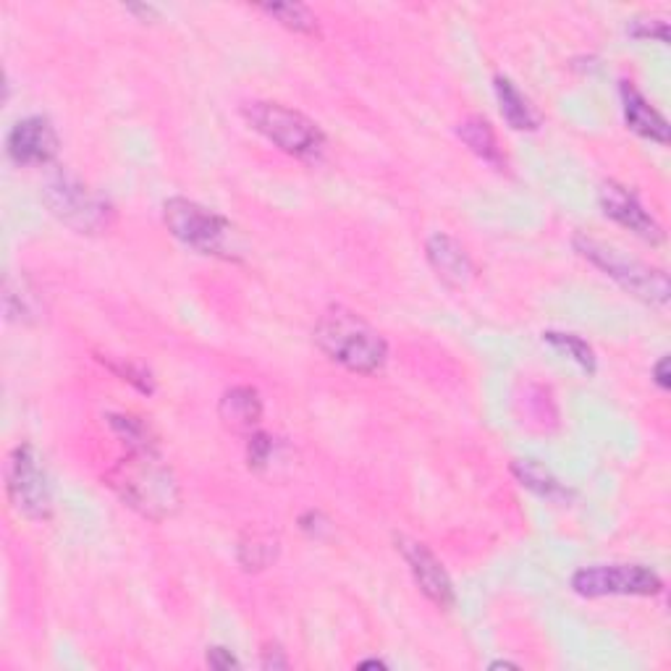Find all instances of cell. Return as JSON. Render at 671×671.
Returning <instances> with one entry per match:
<instances>
[{
    "label": "cell",
    "instance_id": "11",
    "mask_svg": "<svg viewBox=\"0 0 671 671\" xmlns=\"http://www.w3.org/2000/svg\"><path fill=\"white\" fill-rule=\"evenodd\" d=\"M598 203L600 210L606 213V218L617 220L619 226L629 228L635 237L650 241V245H659L663 239V231L650 213L642 207V203L627 186H621L617 182H606L598 192Z\"/></svg>",
    "mask_w": 671,
    "mask_h": 671
},
{
    "label": "cell",
    "instance_id": "17",
    "mask_svg": "<svg viewBox=\"0 0 671 671\" xmlns=\"http://www.w3.org/2000/svg\"><path fill=\"white\" fill-rule=\"evenodd\" d=\"M511 473L520 480V486L532 490L535 496L551 498V501H564V498H570V490L562 486V480L538 459H517L515 465H511Z\"/></svg>",
    "mask_w": 671,
    "mask_h": 671
},
{
    "label": "cell",
    "instance_id": "29",
    "mask_svg": "<svg viewBox=\"0 0 671 671\" xmlns=\"http://www.w3.org/2000/svg\"><path fill=\"white\" fill-rule=\"evenodd\" d=\"M490 669H520V667H517V663H511V661H494V663H490Z\"/></svg>",
    "mask_w": 671,
    "mask_h": 671
},
{
    "label": "cell",
    "instance_id": "1",
    "mask_svg": "<svg viewBox=\"0 0 671 671\" xmlns=\"http://www.w3.org/2000/svg\"><path fill=\"white\" fill-rule=\"evenodd\" d=\"M106 483L119 494L129 509L140 511L152 522L174 517L182 507V488L174 469L155 448H129V456L108 469Z\"/></svg>",
    "mask_w": 671,
    "mask_h": 671
},
{
    "label": "cell",
    "instance_id": "19",
    "mask_svg": "<svg viewBox=\"0 0 671 671\" xmlns=\"http://www.w3.org/2000/svg\"><path fill=\"white\" fill-rule=\"evenodd\" d=\"M543 342L551 344L556 351H562V355L572 357L574 362H577L580 368L587 372V376L596 372V351H593V347L585 342V338H580L574 334H559V331H545Z\"/></svg>",
    "mask_w": 671,
    "mask_h": 671
},
{
    "label": "cell",
    "instance_id": "14",
    "mask_svg": "<svg viewBox=\"0 0 671 671\" xmlns=\"http://www.w3.org/2000/svg\"><path fill=\"white\" fill-rule=\"evenodd\" d=\"M218 418L231 433L252 435L262 420V399L252 386H234L220 397Z\"/></svg>",
    "mask_w": 671,
    "mask_h": 671
},
{
    "label": "cell",
    "instance_id": "3",
    "mask_svg": "<svg viewBox=\"0 0 671 671\" xmlns=\"http://www.w3.org/2000/svg\"><path fill=\"white\" fill-rule=\"evenodd\" d=\"M574 249H577L591 266L600 268L608 279L617 281L625 292L638 296L640 302L653 304V307H667L669 304L671 283L669 275L659 271V268H650L646 262L629 258L619 247L585 237V234L574 237Z\"/></svg>",
    "mask_w": 671,
    "mask_h": 671
},
{
    "label": "cell",
    "instance_id": "27",
    "mask_svg": "<svg viewBox=\"0 0 671 671\" xmlns=\"http://www.w3.org/2000/svg\"><path fill=\"white\" fill-rule=\"evenodd\" d=\"M653 380H656V386H659L661 391H669V389H671V380H669V357H661L659 362H656V368H653Z\"/></svg>",
    "mask_w": 671,
    "mask_h": 671
},
{
    "label": "cell",
    "instance_id": "20",
    "mask_svg": "<svg viewBox=\"0 0 671 671\" xmlns=\"http://www.w3.org/2000/svg\"><path fill=\"white\" fill-rule=\"evenodd\" d=\"M275 553H279V543L266 535H252L249 541H241L239 562L245 570H266L268 564L275 562Z\"/></svg>",
    "mask_w": 671,
    "mask_h": 671
},
{
    "label": "cell",
    "instance_id": "23",
    "mask_svg": "<svg viewBox=\"0 0 671 671\" xmlns=\"http://www.w3.org/2000/svg\"><path fill=\"white\" fill-rule=\"evenodd\" d=\"M271 452H273L271 435H266V433H252V435H249V444H247V462H249V467H255V469L266 467L268 459H271Z\"/></svg>",
    "mask_w": 671,
    "mask_h": 671
},
{
    "label": "cell",
    "instance_id": "4",
    "mask_svg": "<svg viewBox=\"0 0 671 671\" xmlns=\"http://www.w3.org/2000/svg\"><path fill=\"white\" fill-rule=\"evenodd\" d=\"M249 127L268 142L286 152V155L313 161L321 158L325 150V134L313 119L300 113V110L281 106V102L255 100L241 108Z\"/></svg>",
    "mask_w": 671,
    "mask_h": 671
},
{
    "label": "cell",
    "instance_id": "6",
    "mask_svg": "<svg viewBox=\"0 0 671 671\" xmlns=\"http://www.w3.org/2000/svg\"><path fill=\"white\" fill-rule=\"evenodd\" d=\"M163 224L184 247L213 258H234V226L216 210L186 197H171L163 205Z\"/></svg>",
    "mask_w": 671,
    "mask_h": 671
},
{
    "label": "cell",
    "instance_id": "22",
    "mask_svg": "<svg viewBox=\"0 0 671 671\" xmlns=\"http://www.w3.org/2000/svg\"><path fill=\"white\" fill-rule=\"evenodd\" d=\"M627 32L638 40H659V43H669V24L663 19H635L629 22Z\"/></svg>",
    "mask_w": 671,
    "mask_h": 671
},
{
    "label": "cell",
    "instance_id": "28",
    "mask_svg": "<svg viewBox=\"0 0 671 671\" xmlns=\"http://www.w3.org/2000/svg\"><path fill=\"white\" fill-rule=\"evenodd\" d=\"M357 667L359 669H386V663L378 661V659H370V661H359Z\"/></svg>",
    "mask_w": 671,
    "mask_h": 671
},
{
    "label": "cell",
    "instance_id": "26",
    "mask_svg": "<svg viewBox=\"0 0 671 671\" xmlns=\"http://www.w3.org/2000/svg\"><path fill=\"white\" fill-rule=\"evenodd\" d=\"M289 659L283 656V650L279 646L262 650V669H286Z\"/></svg>",
    "mask_w": 671,
    "mask_h": 671
},
{
    "label": "cell",
    "instance_id": "24",
    "mask_svg": "<svg viewBox=\"0 0 671 671\" xmlns=\"http://www.w3.org/2000/svg\"><path fill=\"white\" fill-rule=\"evenodd\" d=\"M108 368L116 372V376H121V380H129V383H134L137 389L144 391V393H152V378L150 372H144L142 368H134V365L127 362V365H116V362H108Z\"/></svg>",
    "mask_w": 671,
    "mask_h": 671
},
{
    "label": "cell",
    "instance_id": "13",
    "mask_svg": "<svg viewBox=\"0 0 671 671\" xmlns=\"http://www.w3.org/2000/svg\"><path fill=\"white\" fill-rule=\"evenodd\" d=\"M621 95V110H625L627 129H632L635 134L646 137L650 142L667 144L669 142V123L663 116L656 110L650 102L642 98L640 89L632 82H621L619 87Z\"/></svg>",
    "mask_w": 671,
    "mask_h": 671
},
{
    "label": "cell",
    "instance_id": "5",
    "mask_svg": "<svg viewBox=\"0 0 671 671\" xmlns=\"http://www.w3.org/2000/svg\"><path fill=\"white\" fill-rule=\"evenodd\" d=\"M43 203L61 224L79 234H98L113 224V207L68 171H55L43 186Z\"/></svg>",
    "mask_w": 671,
    "mask_h": 671
},
{
    "label": "cell",
    "instance_id": "8",
    "mask_svg": "<svg viewBox=\"0 0 671 671\" xmlns=\"http://www.w3.org/2000/svg\"><path fill=\"white\" fill-rule=\"evenodd\" d=\"M572 591L583 598L659 596L661 577L642 564H598L572 574Z\"/></svg>",
    "mask_w": 671,
    "mask_h": 671
},
{
    "label": "cell",
    "instance_id": "15",
    "mask_svg": "<svg viewBox=\"0 0 671 671\" xmlns=\"http://www.w3.org/2000/svg\"><path fill=\"white\" fill-rule=\"evenodd\" d=\"M494 89H496L498 110H501L504 121H507L511 129H517V131H535L538 129L541 119H538V113L532 110L528 98H524L520 89L515 87V82L507 79V76H496Z\"/></svg>",
    "mask_w": 671,
    "mask_h": 671
},
{
    "label": "cell",
    "instance_id": "16",
    "mask_svg": "<svg viewBox=\"0 0 671 671\" xmlns=\"http://www.w3.org/2000/svg\"><path fill=\"white\" fill-rule=\"evenodd\" d=\"M456 134H459V140L465 142L480 161L494 165V169H501V165L507 163L501 155V148H498L496 131L490 129V123L480 119V116H469V119L462 121L459 127H456Z\"/></svg>",
    "mask_w": 671,
    "mask_h": 671
},
{
    "label": "cell",
    "instance_id": "25",
    "mask_svg": "<svg viewBox=\"0 0 671 671\" xmlns=\"http://www.w3.org/2000/svg\"><path fill=\"white\" fill-rule=\"evenodd\" d=\"M207 663H210V669H218V671L239 669L237 656L226 648H207Z\"/></svg>",
    "mask_w": 671,
    "mask_h": 671
},
{
    "label": "cell",
    "instance_id": "18",
    "mask_svg": "<svg viewBox=\"0 0 671 671\" xmlns=\"http://www.w3.org/2000/svg\"><path fill=\"white\" fill-rule=\"evenodd\" d=\"M262 13L275 19V22L286 26V30L300 34H317V19L315 13L302 3H266L260 6Z\"/></svg>",
    "mask_w": 671,
    "mask_h": 671
},
{
    "label": "cell",
    "instance_id": "2",
    "mask_svg": "<svg viewBox=\"0 0 671 671\" xmlns=\"http://www.w3.org/2000/svg\"><path fill=\"white\" fill-rule=\"evenodd\" d=\"M313 338L331 362L359 376H376L389 362V344L368 321L347 307H331L315 323Z\"/></svg>",
    "mask_w": 671,
    "mask_h": 671
},
{
    "label": "cell",
    "instance_id": "7",
    "mask_svg": "<svg viewBox=\"0 0 671 671\" xmlns=\"http://www.w3.org/2000/svg\"><path fill=\"white\" fill-rule=\"evenodd\" d=\"M6 488L9 501L26 520L45 522L53 515V488L43 456L32 444H19L11 452L9 469H6Z\"/></svg>",
    "mask_w": 671,
    "mask_h": 671
},
{
    "label": "cell",
    "instance_id": "10",
    "mask_svg": "<svg viewBox=\"0 0 671 671\" xmlns=\"http://www.w3.org/2000/svg\"><path fill=\"white\" fill-rule=\"evenodd\" d=\"M58 131L45 116H26L17 121L6 140L9 158L19 165H47L58 155Z\"/></svg>",
    "mask_w": 671,
    "mask_h": 671
},
{
    "label": "cell",
    "instance_id": "12",
    "mask_svg": "<svg viewBox=\"0 0 671 671\" xmlns=\"http://www.w3.org/2000/svg\"><path fill=\"white\" fill-rule=\"evenodd\" d=\"M425 255L433 271L439 273V279H444L448 286H465V283L473 281L475 266L469 260L467 249L448 234H433L425 241Z\"/></svg>",
    "mask_w": 671,
    "mask_h": 671
},
{
    "label": "cell",
    "instance_id": "21",
    "mask_svg": "<svg viewBox=\"0 0 671 671\" xmlns=\"http://www.w3.org/2000/svg\"><path fill=\"white\" fill-rule=\"evenodd\" d=\"M108 420L129 448H155V439H152L150 428L142 420L131 418V414H110Z\"/></svg>",
    "mask_w": 671,
    "mask_h": 671
},
{
    "label": "cell",
    "instance_id": "9",
    "mask_svg": "<svg viewBox=\"0 0 671 671\" xmlns=\"http://www.w3.org/2000/svg\"><path fill=\"white\" fill-rule=\"evenodd\" d=\"M397 551L401 553L407 566H410L414 585L423 591V596L431 600V604L448 612V608L456 604V593L452 577H448L446 566L439 562V556H435L425 543L407 535H397Z\"/></svg>",
    "mask_w": 671,
    "mask_h": 671
}]
</instances>
